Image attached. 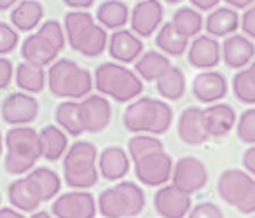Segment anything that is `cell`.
<instances>
[{"label":"cell","instance_id":"1","mask_svg":"<svg viewBox=\"0 0 255 218\" xmlns=\"http://www.w3.org/2000/svg\"><path fill=\"white\" fill-rule=\"evenodd\" d=\"M123 124L128 131L136 134L166 133L173 124V110L163 100L138 98L128 105L123 113Z\"/></svg>","mask_w":255,"mask_h":218},{"label":"cell","instance_id":"2","mask_svg":"<svg viewBox=\"0 0 255 218\" xmlns=\"http://www.w3.org/2000/svg\"><path fill=\"white\" fill-rule=\"evenodd\" d=\"M4 145L7 150L4 159V168L9 175H25L42 157L39 131H35L33 127H11L4 138Z\"/></svg>","mask_w":255,"mask_h":218},{"label":"cell","instance_id":"3","mask_svg":"<svg viewBox=\"0 0 255 218\" xmlns=\"http://www.w3.org/2000/svg\"><path fill=\"white\" fill-rule=\"evenodd\" d=\"M95 88L102 96H110L119 103L136 100L143 91V81L121 63L107 61L95 70Z\"/></svg>","mask_w":255,"mask_h":218},{"label":"cell","instance_id":"4","mask_svg":"<svg viewBox=\"0 0 255 218\" xmlns=\"http://www.w3.org/2000/svg\"><path fill=\"white\" fill-rule=\"evenodd\" d=\"M96 161L98 148L91 141H75L63 159L65 183L75 190H88L95 187L100 176Z\"/></svg>","mask_w":255,"mask_h":218},{"label":"cell","instance_id":"5","mask_svg":"<svg viewBox=\"0 0 255 218\" xmlns=\"http://www.w3.org/2000/svg\"><path fill=\"white\" fill-rule=\"evenodd\" d=\"M93 86V75L72 60H58L47 70V88L58 98H86Z\"/></svg>","mask_w":255,"mask_h":218},{"label":"cell","instance_id":"6","mask_svg":"<svg viewBox=\"0 0 255 218\" xmlns=\"http://www.w3.org/2000/svg\"><path fill=\"white\" fill-rule=\"evenodd\" d=\"M96 204L105 218H133L145 208V194L135 182H119L103 190Z\"/></svg>","mask_w":255,"mask_h":218},{"label":"cell","instance_id":"7","mask_svg":"<svg viewBox=\"0 0 255 218\" xmlns=\"http://www.w3.org/2000/svg\"><path fill=\"white\" fill-rule=\"evenodd\" d=\"M217 190L222 201L240 213H255V180L243 169L231 168L220 173Z\"/></svg>","mask_w":255,"mask_h":218},{"label":"cell","instance_id":"8","mask_svg":"<svg viewBox=\"0 0 255 218\" xmlns=\"http://www.w3.org/2000/svg\"><path fill=\"white\" fill-rule=\"evenodd\" d=\"M171 182L177 189L185 194H194L205 189L208 183V169L205 162L196 157H182L175 162L173 173H171Z\"/></svg>","mask_w":255,"mask_h":218},{"label":"cell","instance_id":"9","mask_svg":"<svg viewBox=\"0 0 255 218\" xmlns=\"http://www.w3.org/2000/svg\"><path fill=\"white\" fill-rule=\"evenodd\" d=\"M171 173H173V161L164 150L154 152L135 161L136 178L147 187L164 185L171 178Z\"/></svg>","mask_w":255,"mask_h":218},{"label":"cell","instance_id":"10","mask_svg":"<svg viewBox=\"0 0 255 218\" xmlns=\"http://www.w3.org/2000/svg\"><path fill=\"white\" fill-rule=\"evenodd\" d=\"M98 204L86 190H72L60 196L51 206L56 218H95Z\"/></svg>","mask_w":255,"mask_h":218},{"label":"cell","instance_id":"11","mask_svg":"<svg viewBox=\"0 0 255 218\" xmlns=\"http://www.w3.org/2000/svg\"><path fill=\"white\" fill-rule=\"evenodd\" d=\"M0 113L4 122L11 126H26L39 115V102L28 93H11L2 102Z\"/></svg>","mask_w":255,"mask_h":218},{"label":"cell","instance_id":"12","mask_svg":"<svg viewBox=\"0 0 255 218\" xmlns=\"http://www.w3.org/2000/svg\"><path fill=\"white\" fill-rule=\"evenodd\" d=\"M164 18V7L159 0H142L133 7L129 14L131 32L140 39L150 37L161 26Z\"/></svg>","mask_w":255,"mask_h":218},{"label":"cell","instance_id":"13","mask_svg":"<svg viewBox=\"0 0 255 218\" xmlns=\"http://www.w3.org/2000/svg\"><path fill=\"white\" fill-rule=\"evenodd\" d=\"M79 112L84 133H100L109 126L112 119L110 102L102 95H91L79 102Z\"/></svg>","mask_w":255,"mask_h":218},{"label":"cell","instance_id":"14","mask_svg":"<svg viewBox=\"0 0 255 218\" xmlns=\"http://www.w3.org/2000/svg\"><path fill=\"white\" fill-rule=\"evenodd\" d=\"M191 204V196L177 189L173 183L161 187L154 196V208L163 218H184L189 215Z\"/></svg>","mask_w":255,"mask_h":218},{"label":"cell","instance_id":"15","mask_svg":"<svg viewBox=\"0 0 255 218\" xmlns=\"http://www.w3.org/2000/svg\"><path fill=\"white\" fill-rule=\"evenodd\" d=\"M222 60V46L210 35H199L189 44L187 61L199 70H212Z\"/></svg>","mask_w":255,"mask_h":218},{"label":"cell","instance_id":"16","mask_svg":"<svg viewBox=\"0 0 255 218\" xmlns=\"http://www.w3.org/2000/svg\"><path fill=\"white\" fill-rule=\"evenodd\" d=\"M229 91L226 75L220 72H201L192 81V95L201 103H217Z\"/></svg>","mask_w":255,"mask_h":218},{"label":"cell","instance_id":"17","mask_svg":"<svg viewBox=\"0 0 255 218\" xmlns=\"http://www.w3.org/2000/svg\"><path fill=\"white\" fill-rule=\"evenodd\" d=\"M143 53V44L131 30H116L109 39V54L119 63H133Z\"/></svg>","mask_w":255,"mask_h":218},{"label":"cell","instance_id":"18","mask_svg":"<svg viewBox=\"0 0 255 218\" xmlns=\"http://www.w3.org/2000/svg\"><path fill=\"white\" fill-rule=\"evenodd\" d=\"M177 133L185 145L198 147V145L205 143L210 136L205 129V122H203V109H198V107L185 109L178 117Z\"/></svg>","mask_w":255,"mask_h":218},{"label":"cell","instance_id":"19","mask_svg":"<svg viewBox=\"0 0 255 218\" xmlns=\"http://www.w3.org/2000/svg\"><path fill=\"white\" fill-rule=\"evenodd\" d=\"M255 58V44L245 35L227 37L222 44V61L229 68L243 70L248 63H252Z\"/></svg>","mask_w":255,"mask_h":218},{"label":"cell","instance_id":"20","mask_svg":"<svg viewBox=\"0 0 255 218\" xmlns=\"http://www.w3.org/2000/svg\"><path fill=\"white\" fill-rule=\"evenodd\" d=\"M203 122L208 136H226L236 126V112L227 103H213L203 109Z\"/></svg>","mask_w":255,"mask_h":218},{"label":"cell","instance_id":"21","mask_svg":"<svg viewBox=\"0 0 255 218\" xmlns=\"http://www.w3.org/2000/svg\"><path fill=\"white\" fill-rule=\"evenodd\" d=\"M98 171L109 182H117L124 178L131 168V161L128 157V152L123 147H107L102 150L98 159Z\"/></svg>","mask_w":255,"mask_h":218},{"label":"cell","instance_id":"22","mask_svg":"<svg viewBox=\"0 0 255 218\" xmlns=\"http://www.w3.org/2000/svg\"><path fill=\"white\" fill-rule=\"evenodd\" d=\"M7 196L12 206L18 211H23V213L35 211L37 208L42 204L40 192L37 190L35 183H33L28 176H23V178H18L9 183Z\"/></svg>","mask_w":255,"mask_h":218},{"label":"cell","instance_id":"23","mask_svg":"<svg viewBox=\"0 0 255 218\" xmlns=\"http://www.w3.org/2000/svg\"><path fill=\"white\" fill-rule=\"evenodd\" d=\"M58 54L60 53L51 44H47L39 33L28 35L21 44V56L30 65H37V67L44 68L46 65H53Z\"/></svg>","mask_w":255,"mask_h":218},{"label":"cell","instance_id":"24","mask_svg":"<svg viewBox=\"0 0 255 218\" xmlns=\"http://www.w3.org/2000/svg\"><path fill=\"white\" fill-rule=\"evenodd\" d=\"M44 19V5L39 0H21L11 11L12 28L19 32H30L40 26Z\"/></svg>","mask_w":255,"mask_h":218},{"label":"cell","instance_id":"25","mask_svg":"<svg viewBox=\"0 0 255 218\" xmlns=\"http://www.w3.org/2000/svg\"><path fill=\"white\" fill-rule=\"evenodd\" d=\"M129 9L121 0H105L96 9V23L105 30H123L129 21Z\"/></svg>","mask_w":255,"mask_h":218},{"label":"cell","instance_id":"26","mask_svg":"<svg viewBox=\"0 0 255 218\" xmlns=\"http://www.w3.org/2000/svg\"><path fill=\"white\" fill-rule=\"evenodd\" d=\"M173 67L170 58L157 51H147L135 61V74L145 82H156L164 72Z\"/></svg>","mask_w":255,"mask_h":218},{"label":"cell","instance_id":"27","mask_svg":"<svg viewBox=\"0 0 255 218\" xmlns=\"http://www.w3.org/2000/svg\"><path fill=\"white\" fill-rule=\"evenodd\" d=\"M206 32L210 37H231L240 28V16L234 9L219 7L206 18Z\"/></svg>","mask_w":255,"mask_h":218},{"label":"cell","instance_id":"28","mask_svg":"<svg viewBox=\"0 0 255 218\" xmlns=\"http://www.w3.org/2000/svg\"><path fill=\"white\" fill-rule=\"evenodd\" d=\"M40 145H42V157L47 161H58L68 150V136L61 127L46 126L39 131Z\"/></svg>","mask_w":255,"mask_h":218},{"label":"cell","instance_id":"29","mask_svg":"<svg viewBox=\"0 0 255 218\" xmlns=\"http://www.w3.org/2000/svg\"><path fill=\"white\" fill-rule=\"evenodd\" d=\"M109 46V35L107 30L103 26H100L98 23H95L93 26H89L82 37L74 44L72 49L81 53L86 58H96L100 54H103L105 47Z\"/></svg>","mask_w":255,"mask_h":218},{"label":"cell","instance_id":"30","mask_svg":"<svg viewBox=\"0 0 255 218\" xmlns=\"http://www.w3.org/2000/svg\"><path fill=\"white\" fill-rule=\"evenodd\" d=\"M16 84L28 95H37V93H42L46 88L47 74L42 67L23 61L16 67Z\"/></svg>","mask_w":255,"mask_h":218},{"label":"cell","instance_id":"31","mask_svg":"<svg viewBox=\"0 0 255 218\" xmlns=\"http://www.w3.org/2000/svg\"><path fill=\"white\" fill-rule=\"evenodd\" d=\"M54 119L58 127L65 131L70 136H81L84 133V127L81 122V112H79V102L74 100H65L54 110Z\"/></svg>","mask_w":255,"mask_h":218},{"label":"cell","instance_id":"32","mask_svg":"<svg viewBox=\"0 0 255 218\" xmlns=\"http://www.w3.org/2000/svg\"><path fill=\"white\" fill-rule=\"evenodd\" d=\"M156 89L164 100L177 102L185 95V75L178 67H171L156 81Z\"/></svg>","mask_w":255,"mask_h":218},{"label":"cell","instance_id":"33","mask_svg":"<svg viewBox=\"0 0 255 218\" xmlns=\"http://www.w3.org/2000/svg\"><path fill=\"white\" fill-rule=\"evenodd\" d=\"M156 46L168 56H182L189 47V39L182 37L170 23H164L156 35Z\"/></svg>","mask_w":255,"mask_h":218},{"label":"cell","instance_id":"34","mask_svg":"<svg viewBox=\"0 0 255 218\" xmlns=\"http://www.w3.org/2000/svg\"><path fill=\"white\" fill-rule=\"evenodd\" d=\"M171 25L182 37L192 39V37H198V33L203 30V16L192 7H180L178 11H175Z\"/></svg>","mask_w":255,"mask_h":218},{"label":"cell","instance_id":"35","mask_svg":"<svg viewBox=\"0 0 255 218\" xmlns=\"http://www.w3.org/2000/svg\"><path fill=\"white\" fill-rule=\"evenodd\" d=\"M26 176L35 183L37 190H39L40 197H42V203L56 197L61 189L60 176H58V173L53 171L51 168H37V169H33V171H30Z\"/></svg>","mask_w":255,"mask_h":218},{"label":"cell","instance_id":"36","mask_svg":"<svg viewBox=\"0 0 255 218\" xmlns=\"http://www.w3.org/2000/svg\"><path fill=\"white\" fill-rule=\"evenodd\" d=\"M95 18L86 11H70L65 14V23L63 28L67 33V40L70 44V47H74V44L82 37V33L95 25Z\"/></svg>","mask_w":255,"mask_h":218},{"label":"cell","instance_id":"37","mask_svg":"<svg viewBox=\"0 0 255 218\" xmlns=\"http://www.w3.org/2000/svg\"><path fill=\"white\" fill-rule=\"evenodd\" d=\"M161 150H164L163 141L157 140L152 134H136L128 141V152H129V157L133 159V162Z\"/></svg>","mask_w":255,"mask_h":218},{"label":"cell","instance_id":"38","mask_svg":"<svg viewBox=\"0 0 255 218\" xmlns=\"http://www.w3.org/2000/svg\"><path fill=\"white\" fill-rule=\"evenodd\" d=\"M233 93L241 103L255 105V77L248 68H243L234 74Z\"/></svg>","mask_w":255,"mask_h":218},{"label":"cell","instance_id":"39","mask_svg":"<svg viewBox=\"0 0 255 218\" xmlns=\"http://www.w3.org/2000/svg\"><path fill=\"white\" fill-rule=\"evenodd\" d=\"M40 37L46 40L47 44L54 47L58 53L65 49V44H67V33H65V28L61 26V23H58L56 19H47L37 30Z\"/></svg>","mask_w":255,"mask_h":218},{"label":"cell","instance_id":"40","mask_svg":"<svg viewBox=\"0 0 255 218\" xmlns=\"http://www.w3.org/2000/svg\"><path fill=\"white\" fill-rule=\"evenodd\" d=\"M236 134L243 143L255 145V107L245 110L236 124Z\"/></svg>","mask_w":255,"mask_h":218},{"label":"cell","instance_id":"41","mask_svg":"<svg viewBox=\"0 0 255 218\" xmlns=\"http://www.w3.org/2000/svg\"><path fill=\"white\" fill-rule=\"evenodd\" d=\"M19 35L11 25L0 21V56L2 54H9L18 47Z\"/></svg>","mask_w":255,"mask_h":218},{"label":"cell","instance_id":"42","mask_svg":"<svg viewBox=\"0 0 255 218\" xmlns=\"http://www.w3.org/2000/svg\"><path fill=\"white\" fill-rule=\"evenodd\" d=\"M187 218H224V213L215 203H201L192 208Z\"/></svg>","mask_w":255,"mask_h":218},{"label":"cell","instance_id":"43","mask_svg":"<svg viewBox=\"0 0 255 218\" xmlns=\"http://www.w3.org/2000/svg\"><path fill=\"white\" fill-rule=\"evenodd\" d=\"M14 79V65L7 58H0V89L9 88Z\"/></svg>","mask_w":255,"mask_h":218},{"label":"cell","instance_id":"44","mask_svg":"<svg viewBox=\"0 0 255 218\" xmlns=\"http://www.w3.org/2000/svg\"><path fill=\"white\" fill-rule=\"evenodd\" d=\"M241 30H243L245 37L255 40V5L247 9L245 14L241 16Z\"/></svg>","mask_w":255,"mask_h":218},{"label":"cell","instance_id":"45","mask_svg":"<svg viewBox=\"0 0 255 218\" xmlns=\"http://www.w3.org/2000/svg\"><path fill=\"white\" fill-rule=\"evenodd\" d=\"M243 168L248 171V175L252 173L255 176V145H252L243 154Z\"/></svg>","mask_w":255,"mask_h":218},{"label":"cell","instance_id":"46","mask_svg":"<svg viewBox=\"0 0 255 218\" xmlns=\"http://www.w3.org/2000/svg\"><path fill=\"white\" fill-rule=\"evenodd\" d=\"M96 0H63V4L68 5L70 9H75V11H84V9L91 7Z\"/></svg>","mask_w":255,"mask_h":218},{"label":"cell","instance_id":"47","mask_svg":"<svg viewBox=\"0 0 255 218\" xmlns=\"http://www.w3.org/2000/svg\"><path fill=\"white\" fill-rule=\"evenodd\" d=\"M220 0H191V4L196 7V11H212L219 5Z\"/></svg>","mask_w":255,"mask_h":218},{"label":"cell","instance_id":"48","mask_svg":"<svg viewBox=\"0 0 255 218\" xmlns=\"http://www.w3.org/2000/svg\"><path fill=\"white\" fill-rule=\"evenodd\" d=\"M0 218H25V215H21L18 210H12V208H2Z\"/></svg>","mask_w":255,"mask_h":218},{"label":"cell","instance_id":"49","mask_svg":"<svg viewBox=\"0 0 255 218\" xmlns=\"http://www.w3.org/2000/svg\"><path fill=\"white\" fill-rule=\"evenodd\" d=\"M226 4H229L231 7L234 9H245L248 7V5H252L255 2V0H224Z\"/></svg>","mask_w":255,"mask_h":218},{"label":"cell","instance_id":"50","mask_svg":"<svg viewBox=\"0 0 255 218\" xmlns=\"http://www.w3.org/2000/svg\"><path fill=\"white\" fill-rule=\"evenodd\" d=\"M16 2H18V0H0V11H7V9H11Z\"/></svg>","mask_w":255,"mask_h":218},{"label":"cell","instance_id":"51","mask_svg":"<svg viewBox=\"0 0 255 218\" xmlns=\"http://www.w3.org/2000/svg\"><path fill=\"white\" fill-rule=\"evenodd\" d=\"M32 218H53L49 213H46V211H37L35 215H32Z\"/></svg>","mask_w":255,"mask_h":218},{"label":"cell","instance_id":"52","mask_svg":"<svg viewBox=\"0 0 255 218\" xmlns=\"http://www.w3.org/2000/svg\"><path fill=\"white\" fill-rule=\"evenodd\" d=\"M248 70H250V72H252V75L255 77V60L252 61V65H250V68H248Z\"/></svg>","mask_w":255,"mask_h":218},{"label":"cell","instance_id":"53","mask_svg":"<svg viewBox=\"0 0 255 218\" xmlns=\"http://www.w3.org/2000/svg\"><path fill=\"white\" fill-rule=\"evenodd\" d=\"M163 2H166V4H178V2H182V0H163Z\"/></svg>","mask_w":255,"mask_h":218},{"label":"cell","instance_id":"54","mask_svg":"<svg viewBox=\"0 0 255 218\" xmlns=\"http://www.w3.org/2000/svg\"><path fill=\"white\" fill-rule=\"evenodd\" d=\"M2 148H4V140H2V133H0V155H2Z\"/></svg>","mask_w":255,"mask_h":218},{"label":"cell","instance_id":"55","mask_svg":"<svg viewBox=\"0 0 255 218\" xmlns=\"http://www.w3.org/2000/svg\"><path fill=\"white\" fill-rule=\"evenodd\" d=\"M254 218H255V217H254Z\"/></svg>","mask_w":255,"mask_h":218}]
</instances>
